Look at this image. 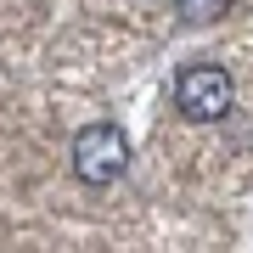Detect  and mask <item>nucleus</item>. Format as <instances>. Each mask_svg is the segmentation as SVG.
<instances>
[{"mask_svg": "<svg viewBox=\"0 0 253 253\" xmlns=\"http://www.w3.org/2000/svg\"><path fill=\"white\" fill-rule=\"evenodd\" d=\"M124 169H129V141H124L118 124L79 129V141H73V174H79L84 186H113Z\"/></svg>", "mask_w": 253, "mask_h": 253, "instance_id": "f03ea898", "label": "nucleus"}, {"mask_svg": "<svg viewBox=\"0 0 253 253\" xmlns=\"http://www.w3.org/2000/svg\"><path fill=\"white\" fill-rule=\"evenodd\" d=\"M174 6H180L186 23H214V17H225L236 0H174Z\"/></svg>", "mask_w": 253, "mask_h": 253, "instance_id": "7ed1b4c3", "label": "nucleus"}, {"mask_svg": "<svg viewBox=\"0 0 253 253\" xmlns=\"http://www.w3.org/2000/svg\"><path fill=\"white\" fill-rule=\"evenodd\" d=\"M236 101V84L231 73L219 62H191L180 68V79H174V107H180L191 124H214V118H225Z\"/></svg>", "mask_w": 253, "mask_h": 253, "instance_id": "f257e3e1", "label": "nucleus"}]
</instances>
